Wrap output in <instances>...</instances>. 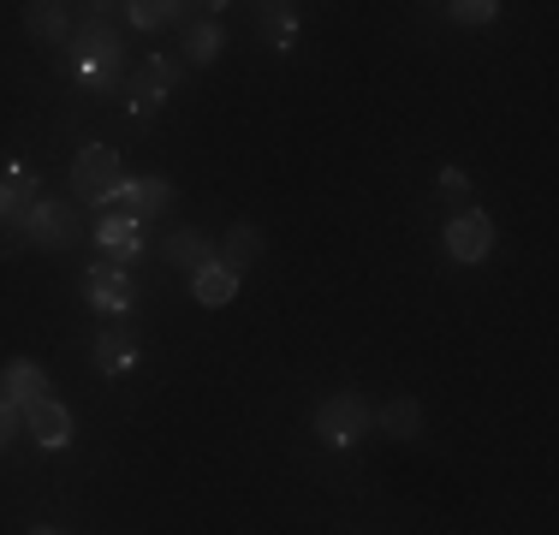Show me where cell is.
Wrapping results in <instances>:
<instances>
[{
	"mask_svg": "<svg viewBox=\"0 0 559 535\" xmlns=\"http://www.w3.org/2000/svg\"><path fill=\"white\" fill-rule=\"evenodd\" d=\"M72 66H78V78L96 84V90H114L119 78H126V48H119V36H114L108 19H96L90 31L72 36Z\"/></svg>",
	"mask_w": 559,
	"mask_h": 535,
	"instance_id": "cell-1",
	"label": "cell"
},
{
	"mask_svg": "<svg viewBox=\"0 0 559 535\" xmlns=\"http://www.w3.org/2000/svg\"><path fill=\"white\" fill-rule=\"evenodd\" d=\"M126 191V160L108 143H84L72 155V197L78 203H114Z\"/></svg>",
	"mask_w": 559,
	"mask_h": 535,
	"instance_id": "cell-2",
	"label": "cell"
},
{
	"mask_svg": "<svg viewBox=\"0 0 559 535\" xmlns=\"http://www.w3.org/2000/svg\"><path fill=\"white\" fill-rule=\"evenodd\" d=\"M24 233V250H72L78 233H84V221H78L72 203H55V197H36L31 214L19 221Z\"/></svg>",
	"mask_w": 559,
	"mask_h": 535,
	"instance_id": "cell-3",
	"label": "cell"
},
{
	"mask_svg": "<svg viewBox=\"0 0 559 535\" xmlns=\"http://www.w3.org/2000/svg\"><path fill=\"white\" fill-rule=\"evenodd\" d=\"M369 428H376V411H369L357 393H334V399H322V411H316V435H322L328 447H357Z\"/></svg>",
	"mask_w": 559,
	"mask_h": 535,
	"instance_id": "cell-4",
	"label": "cell"
},
{
	"mask_svg": "<svg viewBox=\"0 0 559 535\" xmlns=\"http://www.w3.org/2000/svg\"><path fill=\"white\" fill-rule=\"evenodd\" d=\"M96 250H108V262L119 268H131L138 257H150V226L138 221V214H126V209H114V214H96Z\"/></svg>",
	"mask_w": 559,
	"mask_h": 535,
	"instance_id": "cell-5",
	"label": "cell"
},
{
	"mask_svg": "<svg viewBox=\"0 0 559 535\" xmlns=\"http://www.w3.org/2000/svg\"><path fill=\"white\" fill-rule=\"evenodd\" d=\"M84 304L102 316H131V304H138V286H131V268L119 262H96L84 274Z\"/></svg>",
	"mask_w": 559,
	"mask_h": 535,
	"instance_id": "cell-6",
	"label": "cell"
},
{
	"mask_svg": "<svg viewBox=\"0 0 559 535\" xmlns=\"http://www.w3.org/2000/svg\"><path fill=\"white\" fill-rule=\"evenodd\" d=\"M488 250H495V221H488L483 209H459L447 221V257L452 262H488Z\"/></svg>",
	"mask_w": 559,
	"mask_h": 535,
	"instance_id": "cell-7",
	"label": "cell"
},
{
	"mask_svg": "<svg viewBox=\"0 0 559 535\" xmlns=\"http://www.w3.org/2000/svg\"><path fill=\"white\" fill-rule=\"evenodd\" d=\"M0 399H7L12 411H31L36 399H55V387H48V369L31 364V357H12V364L0 369Z\"/></svg>",
	"mask_w": 559,
	"mask_h": 535,
	"instance_id": "cell-8",
	"label": "cell"
},
{
	"mask_svg": "<svg viewBox=\"0 0 559 535\" xmlns=\"http://www.w3.org/2000/svg\"><path fill=\"white\" fill-rule=\"evenodd\" d=\"M24 428H31L36 447H48V452L72 447V411H66L60 399H36V405L24 411Z\"/></svg>",
	"mask_w": 559,
	"mask_h": 535,
	"instance_id": "cell-9",
	"label": "cell"
},
{
	"mask_svg": "<svg viewBox=\"0 0 559 535\" xmlns=\"http://www.w3.org/2000/svg\"><path fill=\"white\" fill-rule=\"evenodd\" d=\"M162 262H167V268H179V274H197V268L215 262V238L197 233V226H179V233H167V238H162Z\"/></svg>",
	"mask_w": 559,
	"mask_h": 535,
	"instance_id": "cell-10",
	"label": "cell"
},
{
	"mask_svg": "<svg viewBox=\"0 0 559 535\" xmlns=\"http://www.w3.org/2000/svg\"><path fill=\"white\" fill-rule=\"evenodd\" d=\"M238 286H245V274H238V268H226L221 257L191 274V298L203 304V310H221V304H233V298H238Z\"/></svg>",
	"mask_w": 559,
	"mask_h": 535,
	"instance_id": "cell-11",
	"label": "cell"
},
{
	"mask_svg": "<svg viewBox=\"0 0 559 535\" xmlns=\"http://www.w3.org/2000/svg\"><path fill=\"white\" fill-rule=\"evenodd\" d=\"M114 203H126V214H138L143 226L155 221V214H167L173 209V185L162 179V173H150V179H138V185H126V191L114 197Z\"/></svg>",
	"mask_w": 559,
	"mask_h": 535,
	"instance_id": "cell-12",
	"label": "cell"
},
{
	"mask_svg": "<svg viewBox=\"0 0 559 535\" xmlns=\"http://www.w3.org/2000/svg\"><path fill=\"white\" fill-rule=\"evenodd\" d=\"M215 12H226V7H203V19L185 24V60H191V66H215V54L226 43V31H221Z\"/></svg>",
	"mask_w": 559,
	"mask_h": 535,
	"instance_id": "cell-13",
	"label": "cell"
},
{
	"mask_svg": "<svg viewBox=\"0 0 559 535\" xmlns=\"http://www.w3.org/2000/svg\"><path fill=\"white\" fill-rule=\"evenodd\" d=\"M36 197H43V179H36L31 167H12L7 179H0V221H24Z\"/></svg>",
	"mask_w": 559,
	"mask_h": 535,
	"instance_id": "cell-14",
	"label": "cell"
},
{
	"mask_svg": "<svg viewBox=\"0 0 559 535\" xmlns=\"http://www.w3.org/2000/svg\"><path fill=\"white\" fill-rule=\"evenodd\" d=\"M90 364H96V374H126V369H138V340H131V333H96V345H90Z\"/></svg>",
	"mask_w": 559,
	"mask_h": 535,
	"instance_id": "cell-15",
	"label": "cell"
},
{
	"mask_svg": "<svg viewBox=\"0 0 559 535\" xmlns=\"http://www.w3.org/2000/svg\"><path fill=\"white\" fill-rule=\"evenodd\" d=\"M262 250H269V238H262V233H257V226H250V221H238L233 233H226V245L215 250V257H221L226 268H238V274H245V268L257 262Z\"/></svg>",
	"mask_w": 559,
	"mask_h": 535,
	"instance_id": "cell-16",
	"label": "cell"
},
{
	"mask_svg": "<svg viewBox=\"0 0 559 535\" xmlns=\"http://www.w3.org/2000/svg\"><path fill=\"white\" fill-rule=\"evenodd\" d=\"M376 428H381V435H393V440H417L423 435V405H417V399H393V405L376 411Z\"/></svg>",
	"mask_w": 559,
	"mask_h": 535,
	"instance_id": "cell-17",
	"label": "cell"
},
{
	"mask_svg": "<svg viewBox=\"0 0 559 535\" xmlns=\"http://www.w3.org/2000/svg\"><path fill=\"white\" fill-rule=\"evenodd\" d=\"M24 31L36 36V43H72V19H66V7H24Z\"/></svg>",
	"mask_w": 559,
	"mask_h": 535,
	"instance_id": "cell-18",
	"label": "cell"
},
{
	"mask_svg": "<svg viewBox=\"0 0 559 535\" xmlns=\"http://www.w3.org/2000/svg\"><path fill=\"white\" fill-rule=\"evenodd\" d=\"M257 31L269 48H292L298 43V12L292 7H257Z\"/></svg>",
	"mask_w": 559,
	"mask_h": 535,
	"instance_id": "cell-19",
	"label": "cell"
},
{
	"mask_svg": "<svg viewBox=\"0 0 559 535\" xmlns=\"http://www.w3.org/2000/svg\"><path fill=\"white\" fill-rule=\"evenodd\" d=\"M119 12H126L138 31H162V24H173L185 7H173V0H131V7H119Z\"/></svg>",
	"mask_w": 559,
	"mask_h": 535,
	"instance_id": "cell-20",
	"label": "cell"
},
{
	"mask_svg": "<svg viewBox=\"0 0 559 535\" xmlns=\"http://www.w3.org/2000/svg\"><path fill=\"white\" fill-rule=\"evenodd\" d=\"M179 72H185L179 60H167V54H150V60H143V72H131V78H138V84H150V90H162V96H167V90L179 84Z\"/></svg>",
	"mask_w": 559,
	"mask_h": 535,
	"instance_id": "cell-21",
	"label": "cell"
},
{
	"mask_svg": "<svg viewBox=\"0 0 559 535\" xmlns=\"http://www.w3.org/2000/svg\"><path fill=\"white\" fill-rule=\"evenodd\" d=\"M452 24H495L500 19V7L495 0H452V7H441Z\"/></svg>",
	"mask_w": 559,
	"mask_h": 535,
	"instance_id": "cell-22",
	"label": "cell"
},
{
	"mask_svg": "<svg viewBox=\"0 0 559 535\" xmlns=\"http://www.w3.org/2000/svg\"><path fill=\"white\" fill-rule=\"evenodd\" d=\"M162 90H150V84H138V78H131V107H126V114L131 119H155V114H162Z\"/></svg>",
	"mask_w": 559,
	"mask_h": 535,
	"instance_id": "cell-23",
	"label": "cell"
},
{
	"mask_svg": "<svg viewBox=\"0 0 559 535\" xmlns=\"http://www.w3.org/2000/svg\"><path fill=\"white\" fill-rule=\"evenodd\" d=\"M441 197H452V203H464V197H471V173L447 167V173H441Z\"/></svg>",
	"mask_w": 559,
	"mask_h": 535,
	"instance_id": "cell-24",
	"label": "cell"
},
{
	"mask_svg": "<svg viewBox=\"0 0 559 535\" xmlns=\"http://www.w3.org/2000/svg\"><path fill=\"white\" fill-rule=\"evenodd\" d=\"M24 250V233H19V221H0V257H19Z\"/></svg>",
	"mask_w": 559,
	"mask_h": 535,
	"instance_id": "cell-25",
	"label": "cell"
},
{
	"mask_svg": "<svg viewBox=\"0 0 559 535\" xmlns=\"http://www.w3.org/2000/svg\"><path fill=\"white\" fill-rule=\"evenodd\" d=\"M24 423V411H12L7 399H0V452H7V440H12V428Z\"/></svg>",
	"mask_w": 559,
	"mask_h": 535,
	"instance_id": "cell-26",
	"label": "cell"
},
{
	"mask_svg": "<svg viewBox=\"0 0 559 535\" xmlns=\"http://www.w3.org/2000/svg\"><path fill=\"white\" fill-rule=\"evenodd\" d=\"M31 535H60V530H48V524H43V530H31Z\"/></svg>",
	"mask_w": 559,
	"mask_h": 535,
	"instance_id": "cell-27",
	"label": "cell"
}]
</instances>
